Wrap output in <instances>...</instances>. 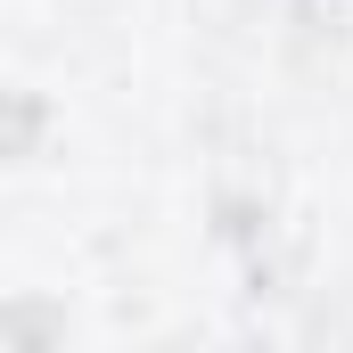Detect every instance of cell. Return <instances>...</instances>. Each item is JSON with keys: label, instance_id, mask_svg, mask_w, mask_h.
I'll use <instances>...</instances> for the list:
<instances>
[{"label": "cell", "instance_id": "obj_1", "mask_svg": "<svg viewBox=\"0 0 353 353\" xmlns=\"http://www.w3.org/2000/svg\"><path fill=\"white\" fill-rule=\"evenodd\" d=\"M41 132H50V107H41V99H25V90H0V165L33 157V148H41Z\"/></svg>", "mask_w": 353, "mask_h": 353}]
</instances>
